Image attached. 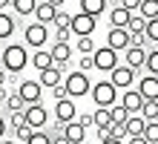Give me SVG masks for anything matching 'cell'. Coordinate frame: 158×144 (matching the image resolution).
<instances>
[{"label": "cell", "instance_id": "cell-35", "mask_svg": "<svg viewBox=\"0 0 158 144\" xmlns=\"http://www.w3.org/2000/svg\"><path fill=\"white\" fill-rule=\"evenodd\" d=\"M95 49H98V46H95L92 37H78V52H81V55H92Z\"/></svg>", "mask_w": 158, "mask_h": 144}, {"label": "cell", "instance_id": "cell-7", "mask_svg": "<svg viewBox=\"0 0 158 144\" xmlns=\"http://www.w3.org/2000/svg\"><path fill=\"white\" fill-rule=\"evenodd\" d=\"M23 121L29 124L32 130H46V124H49V112H46L43 104H29V107L23 110Z\"/></svg>", "mask_w": 158, "mask_h": 144}, {"label": "cell", "instance_id": "cell-43", "mask_svg": "<svg viewBox=\"0 0 158 144\" xmlns=\"http://www.w3.org/2000/svg\"><path fill=\"white\" fill-rule=\"evenodd\" d=\"M124 144H147V141H144V136H129Z\"/></svg>", "mask_w": 158, "mask_h": 144}, {"label": "cell", "instance_id": "cell-17", "mask_svg": "<svg viewBox=\"0 0 158 144\" xmlns=\"http://www.w3.org/2000/svg\"><path fill=\"white\" fill-rule=\"evenodd\" d=\"M35 23H40V26H49V23H55V15H58V9L55 6H49L46 0H38V6H35Z\"/></svg>", "mask_w": 158, "mask_h": 144}, {"label": "cell", "instance_id": "cell-20", "mask_svg": "<svg viewBox=\"0 0 158 144\" xmlns=\"http://www.w3.org/2000/svg\"><path fill=\"white\" fill-rule=\"evenodd\" d=\"M129 15L127 9H121V6H112V12H109V29H127L129 23Z\"/></svg>", "mask_w": 158, "mask_h": 144}, {"label": "cell", "instance_id": "cell-28", "mask_svg": "<svg viewBox=\"0 0 158 144\" xmlns=\"http://www.w3.org/2000/svg\"><path fill=\"white\" fill-rule=\"evenodd\" d=\"M138 115L144 121H158V101H144V107H141Z\"/></svg>", "mask_w": 158, "mask_h": 144}, {"label": "cell", "instance_id": "cell-27", "mask_svg": "<svg viewBox=\"0 0 158 144\" xmlns=\"http://www.w3.org/2000/svg\"><path fill=\"white\" fill-rule=\"evenodd\" d=\"M144 69H147V75H155V78H158V46H155V49H147Z\"/></svg>", "mask_w": 158, "mask_h": 144}, {"label": "cell", "instance_id": "cell-45", "mask_svg": "<svg viewBox=\"0 0 158 144\" xmlns=\"http://www.w3.org/2000/svg\"><path fill=\"white\" fill-rule=\"evenodd\" d=\"M46 3H49V6H55V9H58V12H60V9L66 6V0H46Z\"/></svg>", "mask_w": 158, "mask_h": 144}, {"label": "cell", "instance_id": "cell-10", "mask_svg": "<svg viewBox=\"0 0 158 144\" xmlns=\"http://www.w3.org/2000/svg\"><path fill=\"white\" fill-rule=\"evenodd\" d=\"M78 118V107L72 98H63V101H55V121L58 124H69Z\"/></svg>", "mask_w": 158, "mask_h": 144}, {"label": "cell", "instance_id": "cell-46", "mask_svg": "<svg viewBox=\"0 0 158 144\" xmlns=\"http://www.w3.org/2000/svg\"><path fill=\"white\" fill-rule=\"evenodd\" d=\"M6 98H9V89H6V86H0V104H6Z\"/></svg>", "mask_w": 158, "mask_h": 144}, {"label": "cell", "instance_id": "cell-14", "mask_svg": "<svg viewBox=\"0 0 158 144\" xmlns=\"http://www.w3.org/2000/svg\"><path fill=\"white\" fill-rule=\"evenodd\" d=\"M147 61V49H141V46H127L124 49V66H129L132 72H138Z\"/></svg>", "mask_w": 158, "mask_h": 144}, {"label": "cell", "instance_id": "cell-49", "mask_svg": "<svg viewBox=\"0 0 158 144\" xmlns=\"http://www.w3.org/2000/svg\"><path fill=\"white\" fill-rule=\"evenodd\" d=\"M101 144H124V141H118V138H104Z\"/></svg>", "mask_w": 158, "mask_h": 144}, {"label": "cell", "instance_id": "cell-48", "mask_svg": "<svg viewBox=\"0 0 158 144\" xmlns=\"http://www.w3.org/2000/svg\"><path fill=\"white\" fill-rule=\"evenodd\" d=\"M52 144H69V141L63 138V136H52Z\"/></svg>", "mask_w": 158, "mask_h": 144}, {"label": "cell", "instance_id": "cell-39", "mask_svg": "<svg viewBox=\"0 0 158 144\" xmlns=\"http://www.w3.org/2000/svg\"><path fill=\"white\" fill-rule=\"evenodd\" d=\"M118 6H121V9H127L129 15H135V12H138V6H141V0H118Z\"/></svg>", "mask_w": 158, "mask_h": 144}, {"label": "cell", "instance_id": "cell-23", "mask_svg": "<svg viewBox=\"0 0 158 144\" xmlns=\"http://www.w3.org/2000/svg\"><path fill=\"white\" fill-rule=\"evenodd\" d=\"M144 118H141V115H129V118L124 121V130H127V138L129 136H141V133H144Z\"/></svg>", "mask_w": 158, "mask_h": 144}, {"label": "cell", "instance_id": "cell-29", "mask_svg": "<svg viewBox=\"0 0 158 144\" xmlns=\"http://www.w3.org/2000/svg\"><path fill=\"white\" fill-rule=\"evenodd\" d=\"M144 26H147V20L141 15H132L129 17V23H127V35H144Z\"/></svg>", "mask_w": 158, "mask_h": 144}, {"label": "cell", "instance_id": "cell-2", "mask_svg": "<svg viewBox=\"0 0 158 144\" xmlns=\"http://www.w3.org/2000/svg\"><path fill=\"white\" fill-rule=\"evenodd\" d=\"M89 86H92V81H89L86 72L72 69V72L63 75V89H66V95H69L72 101H75V98H83V95H89Z\"/></svg>", "mask_w": 158, "mask_h": 144}, {"label": "cell", "instance_id": "cell-47", "mask_svg": "<svg viewBox=\"0 0 158 144\" xmlns=\"http://www.w3.org/2000/svg\"><path fill=\"white\" fill-rule=\"evenodd\" d=\"M6 81H9V75H6L3 66H0V86H6Z\"/></svg>", "mask_w": 158, "mask_h": 144}, {"label": "cell", "instance_id": "cell-36", "mask_svg": "<svg viewBox=\"0 0 158 144\" xmlns=\"http://www.w3.org/2000/svg\"><path fill=\"white\" fill-rule=\"evenodd\" d=\"M109 115H112V124H124L129 115H127V110L121 107V104H115V107H109Z\"/></svg>", "mask_w": 158, "mask_h": 144}, {"label": "cell", "instance_id": "cell-26", "mask_svg": "<svg viewBox=\"0 0 158 144\" xmlns=\"http://www.w3.org/2000/svg\"><path fill=\"white\" fill-rule=\"evenodd\" d=\"M109 124H112V115H109V110L95 107V112H92V127H109Z\"/></svg>", "mask_w": 158, "mask_h": 144}, {"label": "cell", "instance_id": "cell-25", "mask_svg": "<svg viewBox=\"0 0 158 144\" xmlns=\"http://www.w3.org/2000/svg\"><path fill=\"white\" fill-rule=\"evenodd\" d=\"M135 15H141L144 20H155L158 17V0H141V6H138Z\"/></svg>", "mask_w": 158, "mask_h": 144}, {"label": "cell", "instance_id": "cell-38", "mask_svg": "<svg viewBox=\"0 0 158 144\" xmlns=\"http://www.w3.org/2000/svg\"><path fill=\"white\" fill-rule=\"evenodd\" d=\"M95 66H92V55H81V61H78V72H92Z\"/></svg>", "mask_w": 158, "mask_h": 144}, {"label": "cell", "instance_id": "cell-40", "mask_svg": "<svg viewBox=\"0 0 158 144\" xmlns=\"http://www.w3.org/2000/svg\"><path fill=\"white\" fill-rule=\"evenodd\" d=\"M23 112H12V115H9V127H12V130H17V127H23Z\"/></svg>", "mask_w": 158, "mask_h": 144}, {"label": "cell", "instance_id": "cell-22", "mask_svg": "<svg viewBox=\"0 0 158 144\" xmlns=\"http://www.w3.org/2000/svg\"><path fill=\"white\" fill-rule=\"evenodd\" d=\"M29 63H32L38 72H43V69H49V66H52V55L46 52V49H35L32 58H29Z\"/></svg>", "mask_w": 158, "mask_h": 144}, {"label": "cell", "instance_id": "cell-21", "mask_svg": "<svg viewBox=\"0 0 158 144\" xmlns=\"http://www.w3.org/2000/svg\"><path fill=\"white\" fill-rule=\"evenodd\" d=\"M17 29V17L9 15V12H0V41H6V37H12Z\"/></svg>", "mask_w": 158, "mask_h": 144}, {"label": "cell", "instance_id": "cell-15", "mask_svg": "<svg viewBox=\"0 0 158 144\" xmlns=\"http://www.w3.org/2000/svg\"><path fill=\"white\" fill-rule=\"evenodd\" d=\"M35 81H38L43 89H55L58 84H63V72L58 69V66H49V69L38 72V78H35Z\"/></svg>", "mask_w": 158, "mask_h": 144}, {"label": "cell", "instance_id": "cell-37", "mask_svg": "<svg viewBox=\"0 0 158 144\" xmlns=\"http://www.w3.org/2000/svg\"><path fill=\"white\" fill-rule=\"evenodd\" d=\"M29 136H32V127H29V124H23V127L15 130V141H17V144H26V141H29Z\"/></svg>", "mask_w": 158, "mask_h": 144}, {"label": "cell", "instance_id": "cell-13", "mask_svg": "<svg viewBox=\"0 0 158 144\" xmlns=\"http://www.w3.org/2000/svg\"><path fill=\"white\" fill-rule=\"evenodd\" d=\"M135 89L141 92L144 101H158V78H155V75H141Z\"/></svg>", "mask_w": 158, "mask_h": 144}, {"label": "cell", "instance_id": "cell-3", "mask_svg": "<svg viewBox=\"0 0 158 144\" xmlns=\"http://www.w3.org/2000/svg\"><path fill=\"white\" fill-rule=\"evenodd\" d=\"M89 95H92V101H95V107H104V110L118 104V89L109 81H95L89 86Z\"/></svg>", "mask_w": 158, "mask_h": 144}, {"label": "cell", "instance_id": "cell-8", "mask_svg": "<svg viewBox=\"0 0 158 144\" xmlns=\"http://www.w3.org/2000/svg\"><path fill=\"white\" fill-rule=\"evenodd\" d=\"M109 75H112V78H109V84H112L115 89H132L138 72H132V69H129V66H124V63H118Z\"/></svg>", "mask_w": 158, "mask_h": 144}, {"label": "cell", "instance_id": "cell-31", "mask_svg": "<svg viewBox=\"0 0 158 144\" xmlns=\"http://www.w3.org/2000/svg\"><path fill=\"white\" fill-rule=\"evenodd\" d=\"M6 110L9 112H23L26 110V104H23V98L17 92H9V98H6Z\"/></svg>", "mask_w": 158, "mask_h": 144}, {"label": "cell", "instance_id": "cell-19", "mask_svg": "<svg viewBox=\"0 0 158 144\" xmlns=\"http://www.w3.org/2000/svg\"><path fill=\"white\" fill-rule=\"evenodd\" d=\"M63 138L69 144H83L86 141V130H83L78 121H69V124H63Z\"/></svg>", "mask_w": 158, "mask_h": 144}, {"label": "cell", "instance_id": "cell-50", "mask_svg": "<svg viewBox=\"0 0 158 144\" xmlns=\"http://www.w3.org/2000/svg\"><path fill=\"white\" fill-rule=\"evenodd\" d=\"M12 3V0H0V12H6V6Z\"/></svg>", "mask_w": 158, "mask_h": 144}, {"label": "cell", "instance_id": "cell-44", "mask_svg": "<svg viewBox=\"0 0 158 144\" xmlns=\"http://www.w3.org/2000/svg\"><path fill=\"white\" fill-rule=\"evenodd\" d=\"M6 130H9V121L0 115V138H6Z\"/></svg>", "mask_w": 158, "mask_h": 144}, {"label": "cell", "instance_id": "cell-32", "mask_svg": "<svg viewBox=\"0 0 158 144\" xmlns=\"http://www.w3.org/2000/svg\"><path fill=\"white\" fill-rule=\"evenodd\" d=\"M144 37H147V43H155V46H158V17H155V20H147Z\"/></svg>", "mask_w": 158, "mask_h": 144}, {"label": "cell", "instance_id": "cell-5", "mask_svg": "<svg viewBox=\"0 0 158 144\" xmlns=\"http://www.w3.org/2000/svg\"><path fill=\"white\" fill-rule=\"evenodd\" d=\"M92 66H95L98 72H112L118 66V52H112L109 46H98V49L92 52Z\"/></svg>", "mask_w": 158, "mask_h": 144}, {"label": "cell", "instance_id": "cell-6", "mask_svg": "<svg viewBox=\"0 0 158 144\" xmlns=\"http://www.w3.org/2000/svg\"><path fill=\"white\" fill-rule=\"evenodd\" d=\"M15 92L23 98V104H26V107H29V104H40V101H43V86H40L38 81H35V78H26V81H20Z\"/></svg>", "mask_w": 158, "mask_h": 144}, {"label": "cell", "instance_id": "cell-9", "mask_svg": "<svg viewBox=\"0 0 158 144\" xmlns=\"http://www.w3.org/2000/svg\"><path fill=\"white\" fill-rule=\"evenodd\" d=\"M95 26L98 20L95 17H89V15H72V26H69V32L72 35H78V37H92V32H95Z\"/></svg>", "mask_w": 158, "mask_h": 144}, {"label": "cell", "instance_id": "cell-33", "mask_svg": "<svg viewBox=\"0 0 158 144\" xmlns=\"http://www.w3.org/2000/svg\"><path fill=\"white\" fill-rule=\"evenodd\" d=\"M69 26H72V15L60 9V12L55 15V32H63V29H69Z\"/></svg>", "mask_w": 158, "mask_h": 144}, {"label": "cell", "instance_id": "cell-12", "mask_svg": "<svg viewBox=\"0 0 158 144\" xmlns=\"http://www.w3.org/2000/svg\"><path fill=\"white\" fill-rule=\"evenodd\" d=\"M118 104L127 110V115H138L144 107V98H141V92L138 89H124V95L118 98Z\"/></svg>", "mask_w": 158, "mask_h": 144}, {"label": "cell", "instance_id": "cell-30", "mask_svg": "<svg viewBox=\"0 0 158 144\" xmlns=\"http://www.w3.org/2000/svg\"><path fill=\"white\" fill-rule=\"evenodd\" d=\"M141 136H144V141H147V144H158V121H147Z\"/></svg>", "mask_w": 158, "mask_h": 144}, {"label": "cell", "instance_id": "cell-18", "mask_svg": "<svg viewBox=\"0 0 158 144\" xmlns=\"http://www.w3.org/2000/svg\"><path fill=\"white\" fill-rule=\"evenodd\" d=\"M106 3H109V0H78L81 15H89V17H95V20L106 12Z\"/></svg>", "mask_w": 158, "mask_h": 144}, {"label": "cell", "instance_id": "cell-41", "mask_svg": "<svg viewBox=\"0 0 158 144\" xmlns=\"http://www.w3.org/2000/svg\"><path fill=\"white\" fill-rule=\"evenodd\" d=\"M75 121L81 124V127H83V130H89V127H92V112H81V115H78V118H75Z\"/></svg>", "mask_w": 158, "mask_h": 144}, {"label": "cell", "instance_id": "cell-4", "mask_svg": "<svg viewBox=\"0 0 158 144\" xmlns=\"http://www.w3.org/2000/svg\"><path fill=\"white\" fill-rule=\"evenodd\" d=\"M49 43V26H40V23H29L23 26V46L26 49H43Z\"/></svg>", "mask_w": 158, "mask_h": 144}, {"label": "cell", "instance_id": "cell-42", "mask_svg": "<svg viewBox=\"0 0 158 144\" xmlns=\"http://www.w3.org/2000/svg\"><path fill=\"white\" fill-rule=\"evenodd\" d=\"M52 98H55V101H63V98H69V95H66V89H63V84H58V86L52 89Z\"/></svg>", "mask_w": 158, "mask_h": 144}, {"label": "cell", "instance_id": "cell-51", "mask_svg": "<svg viewBox=\"0 0 158 144\" xmlns=\"http://www.w3.org/2000/svg\"><path fill=\"white\" fill-rule=\"evenodd\" d=\"M0 144H17L15 138H0Z\"/></svg>", "mask_w": 158, "mask_h": 144}, {"label": "cell", "instance_id": "cell-1", "mask_svg": "<svg viewBox=\"0 0 158 144\" xmlns=\"http://www.w3.org/2000/svg\"><path fill=\"white\" fill-rule=\"evenodd\" d=\"M0 66L6 69V75H20L26 66H29V49L23 43H9L0 49Z\"/></svg>", "mask_w": 158, "mask_h": 144}, {"label": "cell", "instance_id": "cell-11", "mask_svg": "<svg viewBox=\"0 0 158 144\" xmlns=\"http://www.w3.org/2000/svg\"><path fill=\"white\" fill-rule=\"evenodd\" d=\"M49 55H52V66H58L60 72H66V66L72 61V46L69 43H52Z\"/></svg>", "mask_w": 158, "mask_h": 144}, {"label": "cell", "instance_id": "cell-16", "mask_svg": "<svg viewBox=\"0 0 158 144\" xmlns=\"http://www.w3.org/2000/svg\"><path fill=\"white\" fill-rule=\"evenodd\" d=\"M106 46H109L112 52H124L127 46H129L127 29H109V32H106Z\"/></svg>", "mask_w": 158, "mask_h": 144}, {"label": "cell", "instance_id": "cell-34", "mask_svg": "<svg viewBox=\"0 0 158 144\" xmlns=\"http://www.w3.org/2000/svg\"><path fill=\"white\" fill-rule=\"evenodd\" d=\"M26 144H52V136L46 130H32V136H29Z\"/></svg>", "mask_w": 158, "mask_h": 144}, {"label": "cell", "instance_id": "cell-24", "mask_svg": "<svg viewBox=\"0 0 158 144\" xmlns=\"http://www.w3.org/2000/svg\"><path fill=\"white\" fill-rule=\"evenodd\" d=\"M12 15H20V17H26V15H32L35 12V6H38V0H12Z\"/></svg>", "mask_w": 158, "mask_h": 144}]
</instances>
